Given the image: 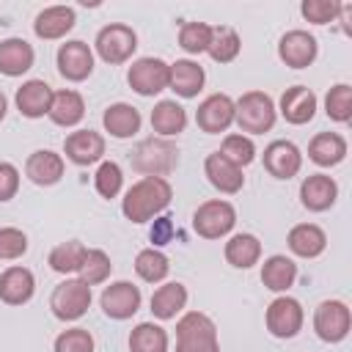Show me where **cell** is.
Masks as SVG:
<instances>
[{"mask_svg":"<svg viewBox=\"0 0 352 352\" xmlns=\"http://www.w3.org/2000/svg\"><path fill=\"white\" fill-rule=\"evenodd\" d=\"M338 198V184L327 173H311L300 184V204L308 212H327Z\"/></svg>","mask_w":352,"mask_h":352,"instance_id":"obj_18","label":"cell"},{"mask_svg":"<svg viewBox=\"0 0 352 352\" xmlns=\"http://www.w3.org/2000/svg\"><path fill=\"white\" fill-rule=\"evenodd\" d=\"M346 157V138L338 132H316L308 143V160L319 168H333Z\"/></svg>","mask_w":352,"mask_h":352,"instance_id":"obj_28","label":"cell"},{"mask_svg":"<svg viewBox=\"0 0 352 352\" xmlns=\"http://www.w3.org/2000/svg\"><path fill=\"white\" fill-rule=\"evenodd\" d=\"M314 330L324 344H338L352 330V311L344 300H322L314 311Z\"/></svg>","mask_w":352,"mask_h":352,"instance_id":"obj_8","label":"cell"},{"mask_svg":"<svg viewBox=\"0 0 352 352\" xmlns=\"http://www.w3.org/2000/svg\"><path fill=\"white\" fill-rule=\"evenodd\" d=\"M234 226H236V209H234L228 201H223V198L204 201V204L192 212V228H195V234L204 236V239L228 236Z\"/></svg>","mask_w":352,"mask_h":352,"instance_id":"obj_7","label":"cell"},{"mask_svg":"<svg viewBox=\"0 0 352 352\" xmlns=\"http://www.w3.org/2000/svg\"><path fill=\"white\" fill-rule=\"evenodd\" d=\"M264 322H267V330H270L275 338H294V336L302 330L305 311H302L300 300H294V297H289V294H278V297L267 305Z\"/></svg>","mask_w":352,"mask_h":352,"instance_id":"obj_10","label":"cell"},{"mask_svg":"<svg viewBox=\"0 0 352 352\" xmlns=\"http://www.w3.org/2000/svg\"><path fill=\"white\" fill-rule=\"evenodd\" d=\"M55 63H58V72L63 80L69 82H82L91 77L94 72V50L80 41V38H72L66 44L58 47V55H55Z\"/></svg>","mask_w":352,"mask_h":352,"instance_id":"obj_12","label":"cell"},{"mask_svg":"<svg viewBox=\"0 0 352 352\" xmlns=\"http://www.w3.org/2000/svg\"><path fill=\"white\" fill-rule=\"evenodd\" d=\"M74 22H77V14L72 6H47L44 11L36 14L33 33L44 41H58L74 28Z\"/></svg>","mask_w":352,"mask_h":352,"instance_id":"obj_22","label":"cell"},{"mask_svg":"<svg viewBox=\"0 0 352 352\" xmlns=\"http://www.w3.org/2000/svg\"><path fill=\"white\" fill-rule=\"evenodd\" d=\"M220 154L228 162H234L236 168H245V165H250L256 160V143H253V138H248L242 132H231V135L223 138Z\"/></svg>","mask_w":352,"mask_h":352,"instance_id":"obj_38","label":"cell"},{"mask_svg":"<svg viewBox=\"0 0 352 352\" xmlns=\"http://www.w3.org/2000/svg\"><path fill=\"white\" fill-rule=\"evenodd\" d=\"M173 198V187L168 179L160 176H143L138 179L121 198V212L132 223H148L160 217Z\"/></svg>","mask_w":352,"mask_h":352,"instance_id":"obj_1","label":"cell"},{"mask_svg":"<svg viewBox=\"0 0 352 352\" xmlns=\"http://www.w3.org/2000/svg\"><path fill=\"white\" fill-rule=\"evenodd\" d=\"M316 104H319V99L308 85H292V88L283 91L278 110L289 124L302 126L316 116Z\"/></svg>","mask_w":352,"mask_h":352,"instance_id":"obj_20","label":"cell"},{"mask_svg":"<svg viewBox=\"0 0 352 352\" xmlns=\"http://www.w3.org/2000/svg\"><path fill=\"white\" fill-rule=\"evenodd\" d=\"M25 253H28V234L22 228L3 226L0 228V258L14 261V258H22Z\"/></svg>","mask_w":352,"mask_h":352,"instance_id":"obj_44","label":"cell"},{"mask_svg":"<svg viewBox=\"0 0 352 352\" xmlns=\"http://www.w3.org/2000/svg\"><path fill=\"white\" fill-rule=\"evenodd\" d=\"M204 173L209 179V184L226 195H236L242 187H245V176H242V168H236L234 162H228L220 151H212L206 160H204Z\"/></svg>","mask_w":352,"mask_h":352,"instance_id":"obj_21","label":"cell"},{"mask_svg":"<svg viewBox=\"0 0 352 352\" xmlns=\"http://www.w3.org/2000/svg\"><path fill=\"white\" fill-rule=\"evenodd\" d=\"M206 82V72L201 63L190 60V58H182L176 63H170V77H168V88L176 91V96L182 99H192L201 94Z\"/></svg>","mask_w":352,"mask_h":352,"instance_id":"obj_24","label":"cell"},{"mask_svg":"<svg viewBox=\"0 0 352 352\" xmlns=\"http://www.w3.org/2000/svg\"><path fill=\"white\" fill-rule=\"evenodd\" d=\"M275 118H278V107L272 96L264 91H248L234 102V124L239 126L242 135L248 132V138L270 132L275 126Z\"/></svg>","mask_w":352,"mask_h":352,"instance_id":"obj_3","label":"cell"},{"mask_svg":"<svg viewBox=\"0 0 352 352\" xmlns=\"http://www.w3.org/2000/svg\"><path fill=\"white\" fill-rule=\"evenodd\" d=\"M168 330L154 322H140L129 333V352H168Z\"/></svg>","mask_w":352,"mask_h":352,"instance_id":"obj_34","label":"cell"},{"mask_svg":"<svg viewBox=\"0 0 352 352\" xmlns=\"http://www.w3.org/2000/svg\"><path fill=\"white\" fill-rule=\"evenodd\" d=\"M50 121L55 126H77L85 116V99L80 91L74 88H63L52 94V104H50Z\"/></svg>","mask_w":352,"mask_h":352,"instance_id":"obj_27","label":"cell"},{"mask_svg":"<svg viewBox=\"0 0 352 352\" xmlns=\"http://www.w3.org/2000/svg\"><path fill=\"white\" fill-rule=\"evenodd\" d=\"M135 272L140 280L146 283H162L170 272V261L162 250L157 248H143L138 256H135Z\"/></svg>","mask_w":352,"mask_h":352,"instance_id":"obj_37","label":"cell"},{"mask_svg":"<svg viewBox=\"0 0 352 352\" xmlns=\"http://www.w3.org/2000/svg\"><path fill=\"white\" fill-rule=\"evenodd\" d=\"M102 124H104V132H110L118 140H126V138H132V135L140 132L143 118H140V110L138 107H132L126 102H116V104H110L104 110Z\"/></svg>","mask_w":352,"mask_h":352,"instance_id":"obj_31","label":"cell"},{"mask_svg":"<svg viewBox=\"0 0 352 352\" xmlns=\"http://www.w3.org/2000/svg\"><path fill=\"white\" fill-rule=\"evenodd\" d=\"M239 50H242V38H239V33L234 28H228V25L212 28V41H209V50L206 52H209V58L214 63H231V60H236Z\"/></svg>","mask_w":352,"mask_h":352,"instance_id":"obj_35","label":"cell"},{"mask_svg":"<svg viewBox=\"0 0 352 352\" xmlns=\"http://www.w3.org/2000/svg\"><path fill=\"white\" fill-rule=\"evenodd\" d=\"M63 154H66V160H72L80 168L94 165L104 157V138L94 129H74L63 140Z\"/></svg>","mask_w":352,"mask_h":352,"instance_id":"obj_15","label":"cell"},{"mask_svg":"<svg viewBox=\"0 0 352 352\" xmlns=\"http://www.w3.org/2000/svg\"><path fill=\"white\" fill-rule=\"evenodd\" d=\"M286 245L294 256L300 258H316L324 253L327 248V234L322 231V226L316 223H297L289 228V236H286Z\"/></svg>","mask_w":352,"mask_h":352,"instance_id":"obj_25","label":"cell"},{"mask_svg":"<svg viewBox=\"0 0 352 352\" xmlns=\"http://www.w3.org/2000/svg\"><path fill=\"white\" fill-rule=\"evenodd\" d=\"M94 47H96V55L110 63V66H118V63H126L135 50H138V33L124 25V22H110L104 25L96 38H94Z\"/></svg>","mask_w":352,"mask_h":352,"instance_id":"obj_5","label":"cell"},{"mask_svg":"<svg viewBox=\"0 0 352 352\" xmlns=\"http://www.w3.org/2000/svg\"><path fill=\"white\" fill-rule=\"evenodd\" d=\"M338 11H341V3H333V0H302L300 3V14L308 22H314V25L336 22L338 19Z\"/></svg>","mask_w":352,"mask_h":352,"instance_id":"obj_45","label":"cell"},{"mask_svg":"<svg viewBox=\"0 0 352 352\" xmlns=\"http://www.w3.org/2000/svg\"><path fill=\"white\" fill-rule=\"evenodd\" d=\"M19 168L14 162H0V204L11 201L16 192H19Z\"/></svg>","mask_w":352,"mask_h":352,"instance_id":"obj_46","label":"cell"},{"mask_svg":"<svg viewBox=\"0 0 352 352\" xmlns=\"http://www.w3.org/2000/svg\"><path fill=\"white\" fill-rule=\"evenodd\" d=\"M168 77H170V63H165L162 58H151V55L132 60V66L126 72L129 88L140 96H157L160 91H165Z\"/></svg>","mask_w":352,"mask_h":352,"instance_id":"obj_9","label":"cell"},{"mask_svg":"<svg viewBox=\"0 0 352 352\" xmlns=\"http://www.w3.org/2000/svg\"><path fill=\"white\" fill-rule=\"evenodd\" d=\"M6 113H8V99H6V94L0 91V121L6 118Z\"/></svg>","mask_w":352,"mask_h":352,"instance_id":"obj_48","label":"cell"},{"mask_svg":"<svg viewBox=\"0 0 352 352\" xmlns=\"http://www.w3.org/2000/svg\"><path fill=\"white\" fill-rule=\"evenodd\" d=\"M85 253H88V248L82 245V242H77V239H69V242H60V245H55L52 250H50V267L55 270V272H60V275H72V272H80V267H82V261H85Z\"/></svg>","mask_w":352,"mask_h":352,"instance_id":"obj_36","label":"cell"},{"mask_svg":"<svg viewBox=\"0 0 352 352\" xmlns=\"http://www.w3.org/2000/svg\"><path fill=\"white\" fill-rule=\"evenodd\" d=\"M36 52L25 38H3L0 41V74L6 77H22L33 69Z\"/></svg>","mask_w":352,"mask_h":352,"instance_id":"obj_26","label":"cell"},{"mask_svg":"<svg viewBox=\"0 0 352 352\" xmlns=\"http://www.w3.org/2000/svg\"><path fill=\"white\" fill-rule=\"evenodd\" d=\"M52 352H94V336L85 327H69L58 333Z\"/></svg>","mask_w":352,"mask_h":352,"instance_id":"obj_43","label":"cell"},{"mask_svg":"<svg viewBox=\"0 0 352 352\" xmlns=\"http://www.w3.org/2000/svg\"><path fill=\"white\" fill-rule=\"evenodd\" d=\"M324 113L338 124H349V118H352V85L349 82H338L327 91Z\"/></svg>","mask_w":352,"mask_h":352,"instance_id":"obj_40","label":"cell"},{"mask_svg":"<svg viewBox=\"0 0 352 352\" xmlns=\"http://www.w3.org/2000/svg\"><path fill=\"white\" fill-rule=\"evenodd\" d=\"M297 280V264L283 256V253H275L270 258H264L261 264V283L270 289V292H278V294H286Z\"/></svg>","mask_w":352,"mask_h":352,"instance_id":"obj_32","label":"cell"},{"mask_svg":"<svg viewBox=\"0 0 352 352\" xmlns=\"http://www.w3.org/2000/svg\"><path fill=\"white\" fill-rule=\"evenodd\" d=\"M264 168L275 179H292L302 168V151L292 140H272L264 148Z\"/></svg>","mask_w":352,"mask_h":352,"instance_id":"obj_16","label":"cell"},{"mask_svg":"<svg viewBox=\"0 0 352 352\" xmlns=\"http://www.w3.org/2000/svg\"><path fill=\"white\" fill-rule=\"evenodd\" d=\"M187 126V110L176 102V99H160L151 110V129L157 132V138H176L182 135Z\"/></svg>","mask_w":352,"mask_h":352,"instance_id":"obj_29","label":"cell"},{"mask_svg":"<svg viewBox=\"0 0 352 352\" xmlns=\"http://www.w3.org/2000/svg\"><path fill=\"white\" fill-rule=\"evenodd\" d=\"M176 352H220L217 327L204 311H187L176 322Z\"/></svg>","mask_w":352,"mask_h":352,"instance_id":"obj_4","label":"cell"},{"mask_svg":"<svg viewBox=\"0 0 352 352\" xmlns=\"http://www.w3.org/2000/svg\"><path fill=\"white\" fill-rule=\"evenodd\" d=\"M209 41H212V25H206V22H184L179 28V47L190 55L206 52Z\"/></svg>","mask_w":352,"mask_h":352,"instance_id":"obj_41","label":"cell"},{"mask_svg":"<svg viewBox=\"0 0 352 352\" xmlns=\"http://www.w3.org/2000/svg\"><path fill=\"white\" fill-rule=\"evenodd\" d=\"M88 305H91V286L82 283L80 278L60 280L50 294L52 316L60 322H77L80 316H85Z\"/></svg>","mask_w":352,"mask_h":352,"instance_id":"obj_6","label":"cell"},{"mask_svg":"<svg viewBox=\"0 0 352 352\" xmlns=\"http://www.w3.org/2000/svg\"><path fill=\"white\" fill-rule=\"evenodd\" d=\"M223 253H226V261H228L231 267H236V270H250V267L258 264V258H261V242H258L256 234L242 231V234L228 236Z\"/></svg>","mask_w":352,"mask_h":352,"instance_id":"obj_33","label":"cell"},{"mask_svg":"<svg viewBox=\"0 0 352 352\" xmlns=\"http://www.w3.org/2000/svg\"><path fill=\"white\" fill-rule=\"evenodd\" d=\"M94 187H96V192L102 198H107V201L116 198L121 192V187H124V170H121V165L113 162V160H104L96 168V173H94Z\"/></svg>","mask_w":352,"mask_h":352,"instance_id":"obj_42","label":"cell"},{"mask_svg":"<svg viewBox=\"0 0 352 352\" xmlns=\"http://www.w3.org/2000/svg\"><path fill=\"white\" fill-rule=\"evenodd\" d=\"M170 236H173V217H168V214L154 217V226H151V242H154V248L168 245Z\"/></svg>","mask_w":352,"mask_h":352,"instance_id":"obj_47","label":"cell"},{"mask_svg":"<svg viewBox=\"0 0 352 352\" xmlns=\"http://www.w3.org/2000/svg\"><path fill=\"white\" fill-rule=\"evenodd\" d=\"M36 292V278L28 267L14 264L0 272V302L6 305H25L33 300Z\"/></svg>","mask_w":352,"mask_h":352,"instance_id":"obj_19","label":"cell"},{"mask_svg":"<svg viewBox=\"0 0 352 352\" xmlns=\"http://www.w3.org/2000/svg\"><path fill=\"white\" fill-rule=\"evenodd\" d=\"M63 170H66V162L58 151L52 148H36L28 160H25V176L38 184V187H52L63 179Z\"/></svg>","mask_w":352,"mask_h":352,"instance_id":"obj_17","label":"cell"},{"mask_svg":"<svg viewBox=\"0 0 352 352\" xmlns=\"http://www.w3.org/2000/svg\"><path fill=\"white\" fill-rule=\"evenodd\" d=\"M184 305H187V286L179 280H168V283L157 286L151 294V314L160 322L176 319L184 311Z\"/></svg>","mask_w":352,"mask_h":352,"instance_id":"obj_30","label":"cell"},{"mask_svg":"<svg viewBox=\"0 0 352 352\" xmlns=\"http://www.w3.org/2000/svg\"><path fill=\"white\" fill-rule=\"evenodd\" d=\"M52 88L50 82L44 80H25L19 88H16V110L25 116V118H44L50 113V104H52Z\"/></svg>","mask_w":352,"mask_h":352,"instance_id":"obj_23","label":"cell"},{"mask_svg":"<svg viewBox=\"0 0 352 352\" xmlns=\"http://www.w3.org/2000/svg\"><path fill=\"white\" fill-rule=\"evenodd\" d=\"M110 272H113L110 256H107L102 248H88L85 261H82V267H80V272H77L80 280L88 283V286H99V283H104V280L110 278Z\"/></svg>","mask_w":352,"mask_h":352,"instance_id":"obj_39","label":"cell"},{"mask_svg":"<svg viewBox=\"0 0 352 352\" xmlns=\"http://www.w3.org/2000/svg\"><path fill=\"white\" fill-rule=\"evenodd\" d=\"M316 55H319V44L308 30H300V28L286 30L278 41V58L292 69L311 66L316 60Z\"/></svg>","mask_w":352,"mask_h":352,"instance_id":"obj_13","label":"cell"},{"mask_svg":"<svg viewBox=\"0 0 352 352\" xmlns=\"http://www.w3.org/2000/svg\"><path fill=\"white\" fill-rule=\"evenodd\" d=\"M140 302H143V294L129 280H113L110 286H104V292L99 297V305H102L104 316H110L116 322L132 319L140 311Z\"/></svg>","mask_w":352,"mask_h":352,"instance_id":"obj_11","label":"cell"},{"mask_svg":"<svg viewBox=\"0 0 352 352\" xmlns=\"http://www.w3.org/2000/svg\"><path fill=\"white\" fill-rule=\"evenodd\" d=\"M129 162H132V168H135L138 173H143V176H160V179H165V176H170V173L176 170V165H179V148H176L173 140L154 135V138L140 140V143L132 148Z\"/></svg>","mask_w":352,"mask_h":352,"instance_id":"obj_2","label":"cell"},{"mask_svg":"<svg viewBox=\"0 0 352 352\" xmlns=\"http://www.w3.org/2000/svg\"><path fill=\"white\" fill-rule=\"evenodd\" d=\"M195 124L206 135L226 132L234 124V99L228 94H209L195 110Z\"/></svg>","mask_w":352,"mask_h":352,"instance_id":"obj_14","label":"cell"}]
</instances>
